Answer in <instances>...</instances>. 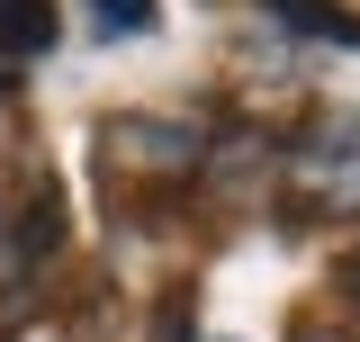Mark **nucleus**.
Listing matches in <instances>:
<instances>
[{"label": "nucleus", "mask_w": 360, "mask_h": 342, "mask_svg": "<svg viewBox=\"0 0 360 342\" xmlns=\"http://www.w3.org/2000/svg\"><path fill=\"white\" fill-rule=\"evenodd\" d=\"M288 171L307 180V198H324V208H360V127H315Z\"/></svg>", "instance_id": "f257e3e1"}, {"label": "nucleus", "mask_w": 360, "mask_h": 342, "mask_svg": "<svg viewBox=\"0 0 360 342\" xmlns=\"http://www.w3.org/2000/svg\"><path fill=\"white\" fill-rule=\"evenodd\" d=\"M45 45H54V9H45V0H0V54L37 63Z\"/></svg>", "instance_id": "f03ea898"}, {"label": "nucleus", "mask_w": 360, "mask_h": 342, "mask_svg": "<svg viewBox=\"0 0 360 342\" xmlns=\"http://www.w3.org/2000/svg\"><path fill=\"white\" fill-rule=\"evenodd\" d=\"M279 18H297L315 45H360V27L342 18V9H324V0H279Z\"/></svg>", "instance_id": "7ed1b4c3"}, {"label": "nucleus", "mask_w": 360, "mask_h": 342, "mask_svg": "<svg viewBox=\"0 0 360 342\" xmlns=\"http://www.w3.org/2000/svg\"><path fill=\"white\" fill-rule=\"evenodd\" d=\"M153 18H162V0H90V27L99 37H144Z\"/></svg>", "instance_id": "20e7f679"}, {"label": "nucleus", "mask_w": 360, "mask_h": 342, "mask_svg": "<svg viewBox=\"0 0 360 342\" xmlns=\"http://www.w3.org/2000/svg\"><path fill=\"white\" fill-rule=\"evenodd\" d=\"M297 342H333V334H297Z\"/></svg>", "instance_id": "39448f33"}]
</instances>
